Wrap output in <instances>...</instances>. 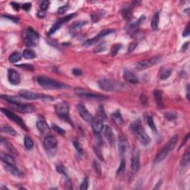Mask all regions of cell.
<instances>
[{"mask_svg": "<svg viewBox=\"0 0 190 190\" xmlns=\"http://www.w3.org/2000/svg\"><path fill=\"white\" fill-rule=\"evenodd\" d=\"M1 98L5 99L13 109L22 113V114H29V113L33 112L34 110V106L32 105L22 103V102L15 99L14 97H11V96H7V95H1Z\"/></svg>", "mask_w": 190, "mask_h": 190, "instance_id": "6da1fadb", "label": "cell"}, {"mask_svg": "<svg viewBox=\"0 0 190 190\" xmlns=\"http://www.w3.org/2000/svg\"><path fill=\"white\" fill-rule=\"evenodd\" d=\"M131 129H132L133 133L136 135L138 141L141 142L143 146H146L150 144L151 138L149 136V135L146 133L145 129H143L142 125H141V120H137L133 123H132Z\"/></svg>", "mask_w": 190, "mask_h": 190, "instance_id": "7a4b0ae2", "label": "cell"}, {"mask_svg": "<svg viewBox=\"0 0 190 190\" xmlns=\"http://www.w3.org/2000/svg\"><path fill=\"white\" fill-rule=\"evenodd\" d=\"M98 86L104 91L114 92L123 89L124 84L111 79H101L98 81Z\"/></svg>", "mask_w": 190, "mask_h": 190, "instance_id": "3957f363", "label": "cell"}, {"mask_svg": "<svg viewBox=\"0 0 190 190\" xmlns=\"http://www.w3.org/2000/svg\"><path fill=\"white\" fill-rule=\"evenodd\" d=\"M177 141H178V135H174V136L169 140V142L161 149V150L158 152V155L155 157V160H154V163H158L163 161L166 158V157L169 154V152H171L172 150H173V149L175 147V146L177 143Z\"/></svg>", "mask_w": 190, "mask_h": 190, "instance_id": "277c9868", "label": "cell"}, {"mask_svg": "<svg viewBox=\"0 0 190 190\" xmlns=\"http://www.w3.org/2000/svg\"><path fill=\"white\" fill-rule=\"evenodd\" d=\"M22 39L25 45L28 47H34L37 46L40 42V35L34 28H26L22 34Z\"/></svg>", "mask_w": 190, "mask_h": 190, "instance_id": "5b68a950", "label": "cell"}, {"mask_svg": "<svg viewBox=\"0 0 190 190\" xmlns=\"http://www.w3.org/2000/svg\"><path fill=\"white\" fill-rule=\"evenodd\" d=\"M55 113L57 117L74 126L73 122L69 116V105L66 102H61L55 105Z\"/></svg>", "mask_w": 190, "mask_h": 190, "instance_id": "8992f818", "label": "cell"}, {"mask_svg": "<svg viewBox=\"0 0 190 190\" xmlns=\"http://www.w3.org/2000/svg\"><path fill=\"white\" fill-rule=\"evenodd\" d=\"M37 82L41 87L50 90L60 89L64 87V85L61 82H59L46 77H38L37 78Z\"/></svg>", "mask_w": 190, "mask_h": 190, "instance_id": "52a82bcc", "label": "cell"}, {"mask_svg": "<svg viewBox=\"0 0 190 190\" xmlns=\"http://www.w3.org/2000/svg\"><path fill=\"white\" fill-rule=\"evenodd\" d=\"M19 96L24 98L25 99H30V100H36V99H42L44 101L53 100L54 98L51 96H48V95L44 94H40V93L34 92V91H28V90H22L19 93Z\"/></svg>", "mask_w": 190, "mask_h": 190, "instance_id": "ba28073f", "label": "cell"}, {"mask_svg": "<svg viewBox=\"0 0 190 190\" xmlns=\"http://www.w3.org/2000/svg\"><path fill=\"white\" fill-rule=\"evenodd\" d=\"M1 111L9 120H12V121H13L14 123H16V124L19 125V126H20L22 129H24V130L28 131V128H27L26 125H25V123H24V121L22 120L21 117H19V116H17L16 114H15L14 113L12 112L11 111L7 109V108H1Z\"/></svg>", "mask_w": 190, "mask_h": 190, "instance_id": "9c48e42d", "label": "cell"}, {"mask_svg": "<svg viewBox=\"0 0 190 190\" xmlns=\"http://www.w3.org/2000/svg\"><path fill=\"white\" fill-rule=\"evenodd\" d=\"M43 146L48 154L54 155L57 148V139L53 136H47L43 141Z\"/></svg>", "mask_w": 190, "mask_h": 190, "instance_id": "30bf717a", "label": "cell"}, {"mask_svg": "<svg viewBox=\"0 0 190 190\" xmlns=\"http://www.w3.org/2000/svg\"><path fill=\"white\" fill-rule=\"evenodd\" d=\"M75 16H77V13H71V14L67 15V16H65V17H63L62 19H59V20L57 21V22H56L55 23H54V25H52V27H51V28H50L49 32H48V34H49V35H51V34H54V33L57 32V31H58L59 28H60V27H61L62 25H63V23H65V22H68V21H70L71 19H73V18Z\"/></svg>", "mask_w": 190, "mask_h": 190, "instance_id": "8fae6325", "label": "cell"}, {"mask_svg": "<svg viewBox=\"0 0 190 190\" xmlns=\"http://www.w3.org/2000/svg\"><path fill=\"white\" fill-rule=\"evenodd\" d=\"M160 60H161V57H154L152 58L148 59V60H142V61L137 63L136 68L139 69V70H144V69H146L148 68H150L156 65L157 63H158Z\"/></svg>", "mask_w": 190, "mask_h": 190, "instance_id": "7c38bea8", "label": "cell"}, {"mask_svg": "<svg viewBox=\"0 0 190 190\" xmlns=\"http://www.w3.org/2000/svg\"><path fill=\"white\" fill-rule=\"evenodd\" d=\"M77 108L78 112H79L80 117H82L85 121H86L87 123L91 124V123L93 121L94 117H93L92 114L88 111V109L85 108V105H82V104H78V105H77Z\"/></svg>", "mask_w": 190, "mask_h": 190, "instance_id": "4fadbf2b", "label": "cell"}, {"mask_svg": "<svg viewBox=\"0 0 190 190\" xmlns=\"http://www.w3.org/2000/svg\"><path fill=\"white\" fill-rule=\"evenodd\" d=\"M78 96H81L83 98H87V99H105L106 97L102 95L93 94V93L88 92V91H85L83 88H76L75 90Z\"/></svg>", "mask_w": 190, "mask_h": 190, "instance_id": "5bb4252c", "label": "cell"}, {"mask_svg": "<svg viewBox=\"0 0 190 190\" xmlns=\"http://www.w3.org/2000/svg\"><path fill=\"white\" fill-rule=\"evenodd\" d=\"M7 77H8V80L12 85H17L20 83V75L14 69H8V72H7Z\"/></svg>", "mask_w": 190, "mask_h": 190, "instance_id": "9a60e30c", "label": "cell"}, {"mask_svg": "<svg viewBox=\"0 0 190 190\" xmlns=\"http://www.w3.org/2000/svg\"><path fill=\"white\" fill-rule=\"evenodd\" d=\"M123 78L126 82L132 84H138L139 83V80L138 77L135 75L132 71L129 70V69H125L123 71Z\"/></svg>", "mask_w": 190, "mask_h": 190, "instance_id": "2e32d148", "label": "cell"}, {"mask_svg": "<svg viewBox=\"0 0 190 190\" xmlns=\"http://www.w3.org/2000/svg\"><path fill=\"white\" fill-rule=\"evenodd\" d=\"M141 163H140V152L139 150H136L133 154L132 159V171L133 173H136L139 170Z\"/></svg>", "mask_w": 190, "mask_h": 190, "instance_id": "e0dca14e", "label": "cell"}, {"mask_svg": "<svg viewBox=\"0 0 190 190\" xmlns=\"http://www.w3.org/2000/svg\"><path fill=\"white\" fill-rule=\"evenodd\" d=\"M91 127H92L94 133L96 135H100L102 129H103V120L101 119L96 117L93 120V121L91 123Z\"/></svg>", "mask_w": 190, "mask_h": 190, "instance_id": "ac0fdd59", "label": "cell"}, {"mask_svg": "<svg viewBox=\"0 0 190 190\" xmlns=\"http://www.w3.org/2000/svg\"><path fill=\"white\" fill-rule=\"evenodd\" d=\"M128 149V141L126 138L123 136L119 137L118 139V151L120 156L123 158L126 154Z\"/></svg>", "mask_w": 190, "mask_h": 190, "instance_id": "d6986e66", "label": "cell"}, {"mask_svg": "<svg viewBox=\"0 0 190 190\" xmlns=\"http://www.w3.org/2000/svg\"><path fill=\"white\" fill-rule=\"evenodd\" d=\"M141 1H132V4L128 6H124L123 8L122 9V15L124 17V19H129L132 16V10H133V7L135 6L138 5V3H140Z\"/></svg>", "mask_w": 190, "mask_h": 190, "instance_id": "ffe728a7", "label": "cell"}, {"mask_svg": "<svg viewBox=\"0 0 190 190\" xmlns=\"http://www.w3.org/2000/svg\"><path fill=\"white\" fill-rule=\"evenodd\" d=\"M105 135L109 144L111 146H114L115 144V136H114L112 129L109 126H106L105 127Z\"/></svg>", "mask_w": 190, "mask_h": 190, "instance_id": "44dd1931", "label": "cell"}, {"mask_svg": "<svg viewBox=\"0 0 190 190\" xmlns=\"http://www.w3.org/2000/svg\"><path fill=\"white\" fill-rule=\"evenodd\" d=\"M37 128L42 134H46L49 132V126L44 119H39L37 123Z\"/></svg>", "mask_w": 190, "mask_h": 190, "instance_id": "7402d4cb", "label": "cell"}, {"mask_svg": "<svg viewBox=\"0 0 190 190\" xmlns=\"http://www.w3.org/2000/svg\"><path fill=\"white\" fill-rule=\"evenodd\" d=\"M145 19H146V16H141V17L139 18V19H138V20L136 21L135 22H134V23L131 24L130 26H129V32L130 33V34H134L135 32L137 31V30L139 28L140 25H141V23L143 22V21L145 20Z\"/></svg>", "mask_w": 190, "mask_h": 190, "instance_id": "603a6c76", "label": "cell"}, {"mask_svg": "<svg viewBox=\"0 0 190 190\" xmlns=\"http://www.w3.org/2000/svg\"><path fill=\"white\" fill-rule=\"evenodd\" d=\"M0 159L5 164H10V165H15L16 161H15L14 158L12 155H7V154L4 153V152H1L0 153Z\"/></svg>", "mask_w": 190, "mask_h": 190, "instance_id": "cb8c5ba5", "label": "cell"}, {"mask_svg": "<svg viewBox=\"0 0 190 190\" xmlns=\"http://www.w3.org/2000/svg\"><path fill=\"white\" fill-rule=\"evenodd\" d=\"M6 171H7L8 172H10V174L13 175L15 176H19L22 175V172L19 169H18L17 167L15 165H10V164H5V166H4Z\"/></svg>", "mask_w": 190, "mask_h": 190, "instance_id": "d4e9b609", "label": "cell"}, {"mask_svg": "<svg viewBox=\"0 0 190 190\" xmlns=\"http://www.w3.org/2000/svg\"><path fill=\"white\" fill-rule=\"evenodd\" d=\"M154 97H155V101H156L157 105L159 108H163L164 107L163 102V95L162 91L159 90H155L153 91Z\"/></svg>", "mask_w": 190, "mask_h": 190, "instance_id": "484cf974", "label": "cell"}, {"mask_svg": "<svg viewBox=\"0 0 190 190\" xmlns=\"http://www.w3.org/2000/svg\"><path fill=\"white\" fill-rule=\"evenodd\" d=\"M111 118L114 120V123L117 125H118V126H121L124 123V120H123V117H122L121 113H120V111L119 110L114 111V112H113L111 114Z\"/></svg>", "mask_w": 190, "mask_h": 190, "instance_id": "4316f807", "label": "cell"}, {"mask_svg": "<svg viewBox=\"0 0 190 190\" xmlns=\"http://www.w3.org/2000/svg\"><path fill=\"white\" fill-rule=\"evenodd\" d=\"M1 143L2 145H4V146H5V147L7 148V149L9 151V152H10V153L11 154V155H18V152L17 151H16V149H15L14 146H13L10 142H8V141H4L3 138H1Z\"/></svg>", "mask_w": 190, "mask_h": 190, "instance_id": "83f0119b", "label": "cell"}, {"mask_svg": "<svg viewBox=\"0 0 190 190\" xmlns=\"http://www.w3.org/2000/svg\"><path fill=\"white\" fill-rule=\"evenodd\" d=\"M159 12H156L154 14L153 17L152 19V22H151V27H152L153 31H158V25H159Z\"/></svg>", "mask_w": 190, "mask_h": 190, "instance_id": "f1b7e54d", "label": "cell"}, {"mask_svg": "<svg viewBox=\"0 0 190 190\" xmlns=\"http://www.w3.org/2000/svg\"><path fill=\"white\" fill-rule=\"evenodd\" d=\"M86 21H78V22H74L73 25L71 27V31L72 32H77V31H80L84 25H86Z\"/></svg>", "mask_w": 190, "mask_h": 190, "instance_id": "f546056e", "label": "cell"}, {"mask_svg": "<svg viewBox=\"0 0 190 190\" xmlns=\"http://www.w3.org/2000/svg\"><path fill=\"white\" fill-rule=\"evenodd\" d=\"M190 161V152H189V147H188L186 149V152L183 154V158L181 160V165L183 166H186L189 165Z\"/></svg>", "mask_w": 190, "mask_h": 190, "instance_id": "4dcf8cb0", "label": "cell"}, {"mask_svg": "<svg viewBox=\"0 0 190 190\" xmlns=\"http://www.w3.org/2000/svg\"><path fill=\"white\" fill-rule=\"evenodd\" d=\"M22 56L24 58L28 59V60H31V59H34L36 57V53L32 49H25L23 51L22 53Z\"/></svg>", "mask_w": 190, "mask_h": 190, "instance_id": "1f68e13d", "label": "cell"}, {"mask_svg": "<svg viewBox=\"0 0 190 190\" xmlns=\"http://www.w3.org/2000/svg\"><path fill=\"white\" fill-rule=\"evenodd\" d=\"M114 31V30H112V29H104V30H102V31H101L100 32H99V34H98L97 35H96V37H94V38L96 39L97 41H99L100 39L103 38V37H105V36L111 34V33H113Z\"/></svg>", "mask_w": 190, "mask_h": 190, "instance_id": "d6a6232c", "label": "cell"}, {"mask_svg": "<svg viewBox=\"0 0 190 190\" xmlns=\"http://www.w3.org/2000/svg\"><path fill=\"white\" fill-rule=\"evenodd\" d=\"M22 58V55L19 52H13V54H10V57H9V61L11 63H17L18 61L21 60Z\"/></svg>", "mask_w": 190, "mask_h": 190, "instance_id": "836d02e7", "label": "cell"}, {"mask_svg": "<svg viewBox=\"0 0 190 190\" xmlns=\"http://www.w3.org/2000/svg\"><path fill=\"white\" fill-rule=\"evenodd\" d=\"M24 144H25V148H26L28 150H30V149H32L34 147V141L33 140L30 138L28 135H25V138H24Z\"/></svg>", "mask_w": 190, "mask_h": 190, "instance_id": "e575fe53", "label": "cell"}, {"mask_svg": "<svg viewBox=\"0 0 190 190\" xmlns=\"http://www.w3.org/2000/svg\"><path fill=\"white\" fill-rule=\"evenodd\" d=\"M126 160H125L123 158H122L120 166H119V168L117 169V175H123V173H124L125 170H126Z\"/></svg>", "mask_w": 190, "mask_h": 190, "instance_id": "d590c367", "label": "cell"}, {"mask_svg": "<svg viewBox=\"0 0 190 190\" xmlns=\"http://www.w3.org/2000/svg\"><path fill=\"white\" fill-rule=\"evenodd\" d=\"M1 130L4 132H5V133L8 134V135H12V136H15V135H17V133H16V132L15 131V129H13L12 127H10V126H3V127L1 128Z\"/></svg>", "mask_w": 190, "mask_h": 190, "instance_id": "8d00e7d4", "label": "cell"}, {"mask_svg": "<svg viewBox=\"0 0 190 190\" xmlns=\"http://www.w3.org/2000/svg\"><path fill=\"white\" fill-rule=\"evenodd\" d=\"M98 118L101 119V120H104L106 119V114L105 113V110H104V108L102 105H99V108H98L97 110V117Z\"/></svg>", "mask_w": 190, "mask_h": 190, "instance_id": "74e56055", "label": "cell"}, {"mask_svg": "<svg viewBox=\"0 0 190 190\" xmlns=\"http://www.w3.org/2000/svg\"><path fill=\"white\" fill-rule=\"evenodd\" d=\"M121 48H122L121 44H114L111 48V51H110L111 56L114 57L115 55H117V54L118 53V51L121 49Z\"/></svg>", "mask_w": 190, "mask_h": 190, "instance_id": "f35d334b", "label": "cell"}, {"mask_svg": "<svg viewBox=\"0 0 190 190\" xmlns=\"http://www.w3.org/2000/svg\"><path fill=\"white\" fill-rule=\"evenodd\" d=\"M147 123H148V125H149V127L152 129V130L153 131V132H157L158 129H157V127H156V126H155V122H154L152 117H151V116H148L147 117Z\"/></svg>", "mask_w": 190, "mask_h": 190, "instance_id": "ab89813d", "label": "cell"}, {"mask_svg": "<svg viewBox=\"0 0 190 190\" xmlns=\"http://www.w3.org/2000/svg\"><path fill=\"white\" fill-rule=\"evenodd\" d=\"M171 74H172L171 69H166V70L162 71L161 74L160 75V79L163 80L168 79V78L171 76Z\"/></svg>", "mask_w": 190, "mask_h": 190, "instance_id": "60d3db41", "label": "cell"}, {"mask_svg": "<svg viewBox=\"0 0 190 190\" xmlns=\"http://www.w3.org/2000/svg\"><path fill=\"white\" fill-rule=\"evenodd\" d=\"M56 169L60 174L63 175H68V171L66 167L63 165H57L56 166Z\"/></svg>", "mask_w": 190, "mask_h": 190, "instance_id": "b9f144b4", "label": "cell"}, {"mask_svg": "<svg viewBox=\"0 0 190 190\" xmlns=\"http://www.w3.org/2000/svg\"><path fill=\"white\" fill-rule=\"evenodd\" d=\"M51 127H52L53 130H54V132H57V134H59V135H65V133H66V131H65L64 129H62V128L59 127L57 125L52 124V126H51Z\"/></svg>", "mask_w": 190, "mask_h": 190, "instance_id": "7bdbcfd3", "label": "cell"}, {"mask_svg": "<svg viewBox=\"0 0 190 190\" xmlns=\"http://www.w3.org/2000/svg\"><path fill=\"white\" fill-rule=\"evenodd\" d=\"M73 144L76 150L77 151V153L79 154V155H82V154H83V151H82V147H81V146L80 145L79 142H78L77 141H73Z\"/></svg>", "mask_w": 190, "mask_h": 190, "instance_id": "ee69618b", "label": "cell"}, {"mask_svg": "<svg viewBox=\"0 0 190 190\" xmlns=\"http://www.w3.org/2000/svg\"><path fill=\"white\" fill-rule=\"evenodd\" d=\"M16 66L19 68H21L30 71L34 70V68L33 67L32 65H30V64H19V65H16Z\"/></svg>", "mask_w": 190, "mask_h": 190, "instance_id": "f6af8a7d", "label": "cell"}, {"mask_svg": "<svg viewBox=\"0 0 190 190\" xmlns=\"http://www.w3.org/2000/svg\"><path fill=\"white\" fill-rule=\"evenodd\" d=\"M177 115L175 112H167L165 114V117L168 120H174L177 118Z\"/></svg>", "mask_w": 190, "mask_h": 190, "instance_id": "bcb514c9", "label": "cell"}, {"mask_svg": "<svg viewBox=\"0 0 190 190\" xmlns=\"http://www.w3.org/2000/svg\"><path fill=\"white\" fill-rule=\"evenodd\" d=\"M88 177H85V178H84L83 181L82 182V183H81L80 186V189L81 190H86L88 189Z\"/></svg>", "mask_w": 190, "mask_h": 190, "instance_id": "7dc6e473", "label": "cell"}, {"mask_svg": "<svg viewBox=\"0 0 190 190\" xmlns=\"http://www.w3.org/2000/svg\"><path fill=\"white\" fill-rule=\"evenodd\" d=\"M2 17H4L5 19H10V20H11L12 22H15V23H18V22H19V18L16 17V16H10V15H2Z\"/></svg>", "mask_w": 190, "mask_h": 190, "instance_id": "c3c4849f", "label": "cell"}, {"mask_svg": "<svg viewBox=\"0 0 190 190\" xmlns=\"http://www.w3.org/2000/svg\"><path fill=\"white\" fill-rule=\"evenodd\" d=\"M49 4H50L49 1H42V3L40 4V10L46 11V10L48 8V7H49Z\"/></svg>", "mask_w": 190, "mask_h": 190, "instance_id": "681fc988", "label": "cell"}, {"mask_svg": "<svg viewBox=\"0 0 190 190\" xmlns=\"http://www.w3.org/2000/svg\"><path fill=\"white\" fill-rule=\"evenodd\" d=\"M93 166H94V170L96 171V172L97 173V174L100 175L101 173H102V169H101L100 166H99V164L96 161H94V163H93Z\"/></svg>", "mask_w": 190, "mask_h": 190, "instance_id": "f907efd6", "label": "cell"}, {"mask_svg": "<svg viewBox=\"0 0 190 190\" xmlns=\"http://www.w3.org/2000/svg\"><path fill=\"white\" fill-rule=\"evenodd\" d=\"M68 9V5L61 6V7H59L58 10H57V13H58L59 14H63V13H66V12L67 11Z\"/></svg>", "mask_w": 190, "mask_h": 190, "instance_id": "816d5d0a", "label": "cell"}, {"mask_svg": "<svg viewBox=\"0 0 190 190\" xmlns=\"http://www.w3.org/2000/svg\"><path fill=\"white\" fill-rule=\"evenodd\" d=\"M105 49V44L104 43H101V44H99L97 47L95 48L94 51L95 52H101V51H103Z\"/></svg>", "mask_w": 190, "mask_h": 190, "instance_id": "f5cc1de1", "label": "cell"}, {"mask_svg": "<svg viewBox=\"0 0 190 190\" xmlns=\"http://www.w3.org/2000/svg\"><path fill=\"white\" fill-rule=\"evenodd\" d=\"M189 33H190V30H189V23H188V25H186V28L185 30L183 31V37H186L189 35Z\"/></svg>", "mask_w": 190, "mask_h": 190, "instance_id": "db71d44e", "label": "cell"}, {"mask_svg": "<svg viewBox=\"0 0 190 190\" xmlns=\"http://www.w3.org/2000/svg\"><path fill=\"white\" fill-rule=\"evenodd\" d=\"M72 73H73V74H74L75 76L78 77V76H80V75H82V71L79 68H74L73 70H72Z\"/></svg>", "mask_w": 190, "mask_h": 190, "instance_id": "11a10c76", "label": "cell"}, {"mask_svg": "<svg viewBox=\"0 0 190 190\" xmlns=\"http://www.w3.org/2000/svg\"><path fill=\"white\" fill-rule=\"evenodd\" d=\"M22 9H23V10H26V11H28V10H29L30 9H31V3H25L24 4H22Z\"/></svg>", "mask_w": 190, "mask_h": 190, "instance_id": "9f6ffc18", "label": "cell"}, {"mask_svg": "<svg viewBox=\"0 0 190 190\" xmlns=\"http://www.w3.org/2000/svg\"><path fill=\"white\" fill-rule=\"evenodd\" d=\"M46 16V11H44V10H40L38 11V13H37V16H38L39 18H41V19L44 18Z\"/></svg>", "mask_w": 190, "mask_h": 190, "instance_id": "6f0895ef", "label": "cell"}, {"mask_svg": "<svg viewBox=\"0 0 190 190\" xmlns=\"http://www.w3.org/2000/svg\"><path fill=\"white\" fill-rule=\"evenodd\" d=\"M137 43H132L131 45H129V50H128V52L129 53H131L132 52V51H134V50L135 49V48L137 47Z\"/></svg>", "mask_w": 190, "mask_h": 190, "instance_id": "680465c9", "label": "cell"}, {"mask_svg": "<svg viewBox=\"0 0 190 190\" xmlns=\"http://www.w3.org/2000/svg\"><path fill=\"white\" fill-rule=\"evenodd\" d=\"M10 4H11V6L13 7V8L15 10H19V7H20V6H19V4H18L17 2L13 1V2H10Z\"/></svg>", "mask_w": 190, "mask_h": 190, "instance_id": "91938a15", "label": "cell"}, {"mask_svg": "<svg viewBox=\"0 0 190 190\" xmlns=\"http://www.w3.org/2000/svg\"><path fill=\"white\" fill-rule=\"evenodd\" d=\"M99 19H100V15H98V14L91 15V19H92V21L94 22H96Z\"/></svg>", "mask_w": 190, "mask_h": 190, "instance_id": "94428289", "label": "cell"}, {"mask_svg": "<svg viewBox=\"0 0 190 190\" xmlns=\"http://www.w3.org/2000/svg\"><path fill=\"white\" fill-rule=\"evenodd\" d=\"M66 189H72V185H71V181L70 180V179L68 178L67 181L66 182Z\"/></svg>", "mask_w": 190, "mask_h": 190, "instance_id": "6125c7cd", "label": "cell"}, {"mask_svg": "<svg viewBox=\"0 0 190 190\" xmlns=\"http://www.w3.org/2000/svg\"><path fill=\"white\" fill-rule=\"evenodd\" d=\"M189 43H188V42L186 43H185V44L183 45V46H182V51H186V50L188 49V48H189Z\"/></svg>", "mask_w": 190, "mask_h": 190, "instance_id": "be15d7a7", "label": "cell"}, {"mask_svg": "<svg viewBox=\"0 0 190 190\" xmlns=\"http://www.w3.org/2000/svg\"><path fill=\"white\" fill-rule=\"evenodd\" d=\"M186 97L187 99H189V85H187L186 86Z\"/></svg>", "mask_w": 190, "mask_h": 190, "instance_id": "e7e4bbea", "label": "cell"}, {"mask_svg": "<svg viewBox=\"0 0 190 190\" xmlns=\"http://www.w3.org/2000/svg\"><path fill=\"white\" fill-rule=\"evenodd\" d=\"M189 133H188V134H187V135H186V136H185V139H184V138H183V143H182V144H181V146H183V144H184V143L186 142V141H187V140H188V139H189Z\"/></svg>", "mask_w": 190, "mask_h": 190, "instance_id": "03108f58", "label": "cell"}, {"mask_svg": "<svg viewBox=\"0 0 190 190\" xmlns=\"http://www.w3.org/2000/svg\"><path fill=\"white\" fill-rule=\"evenodd\" d=\"M161 182H162V181H159V182H158V183H157V186H155V187H154V189H158V186H159L160 185H161Z\"/></svg>", "mask_w": 190, "mask_h": 190, "instance_id": "003e7915", "label": "cell"}]
</instances>
